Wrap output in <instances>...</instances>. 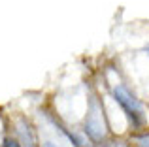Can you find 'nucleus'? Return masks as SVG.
<instances>
[{
  "instance_id": "obj_2",
  "label": "nucleus",
  "mask_w": 149,
  "mask_h": 147,
  "mask_svg": "<svg viewBox=\"0 0 149 147\" xmlns=\"http://www.w3.org/2000/svg\"><path fill=\"white\" fill-rule=\"evenodd\" d=\"M85 134H87L93 141H102L106 138V125H104V121H102L100 107L95 100L91 102V110H89L87 119H85Z\"/></svg>"
},
{
  "instance_id": "obj_5",
  "label": "nucleus",
  "mask_w": 149,
  "mask_h": 147,
  "mask_svg": "<svg viewBox=\"0 0 149 147\" xmlns=\"http://www.w3.org/2000/svg\"><path fill=\"white\" fill-rule=\"evenodd\" d=\"M4 147H23L17 140H11V138H6L4 140Z\"/></svg>"
},
{
  "instance_id": "obj_6",
  "label": "nucleus",
  "mask_w": 149,
  "mask_h": 147,
  "mask_svg": "<svg viewBox=\"0 0 149 147\" xmlns=\"http://www.w3.org/2000/svg\"><path fill=\"white\" fill-rule=\"evenodd\" d=\"M42 147H57V144H53V141H44Z\"/></svg>"
},
{
  "instance_id": "obj_3",
  "label": "nucleus",
  "mask_w": 149,
  "mask_h": 147,
  "mask_svg": "<svg viewBox=\"0 0 149 147\" xmlns=\"http://www.w3.org/2000/svg\"><path fill=\"white\" fill-rule=\"evenodd\" d=\"M17 136L21 140V145L23 147H38V141H36V134L34 130L26 125L25 121H17Z\"/></svg>"
},
{
  "instance_id": "obj_7",
  "label": "nucleus",
  "mask_w": 149,
  "mask_h": 147,
  "mask_svg": "<svg viewBox=\"0 0 149 147\" xmlns=\"http://www.w3.org/2000/svg\"><path fill=\"white\" fill-rule=\"evenodd\" d=\"M115 147H130L128 144H123V141H119V144H115Z\"/></svg>"
},
{
  "instance_id": "obj_4",
  "label": "nucleus",
  "mask_w": 149,
  "mask_h": 147,
  "mask_svg": "<svg viewBox=\"0 0 149 147\" xmlns=\"http://www.w3.org/2000/svg\"><path fill=\"white\" fill-rule=\"evenodd\" d=\"M134 144L136 147H149V132L134 134Z\"/></svg>"
},
{
  "instance_id": "obj_1",
  "label": "nucleus",
  "mask_w": 149,
  "mask_h": 147,
  "mask_svg": "<svg viewBox=\"0 0 149 147\" xmlns=\"http://www.w3.org/2000/svg\"><path fill=\"white\" fill-rule=\"evenodd\" d=\"M113 98H115V102L127 111V115H128V119H130L132 125L134 126H142V123H143L142 104L132 96V92L128 91L127 87H123V85L113 87Z\"/></svg>"
}]
</instances>
